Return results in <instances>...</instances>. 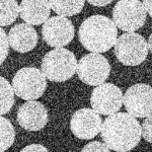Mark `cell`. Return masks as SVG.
Instances as JSON below:
<instances>
[{
    "mask_svg": "<svg viewBox=\"0 0 152 152\" xmlns=\"http://www.w3.org/2000/svg\"><path fill=\"white\" fill-rule=\"evenodd\" d=\"M76 71L83 83L96 86L107 79L111 72V65L102 54L90 53L80 59Z\"/></svg>",
    "mask_w": 152,
    "mask_h": 152,
    "instance_id": "52a82bcc",
    "label": "cell"
},
{
    "mask_svg": "<svg viewBox=\"0 0 152 152\" xmlns=\"http://www.w3.org/2000/svg\"><path fill=\"white\" fill-rule=\"evenodd\" d=\"M15 139V132L12 124L0 115V152L10 148Z\"/></svg>",
    "mask_w": 152,
    "mask_h": 152,
    "instance_id": "ac0fdd59",
    "label": "cell"
},
{
    "mask_svg": "<svg viewBox=\"0 0 152 152\" xmlns=\"http://www.w3.org/2000/svg\"><path fill=\"white\" fill-rule=\"evenodd\" d=\"M113 18L117 28L131 33L144 26L146 11L140 0H120L113 9Z\"/></svg>",
    "mask_w": 152,
    "mask_h": 152,
    "instance_id": "8992f818",
    "label": "cell"
},
{
    "mask_svg": "<svg viewBox=\"0 0 152 152\" xmlns=\"http://www.w3.org/2000/svg\"><path fill=\"white\" fill-rule=\"evenodd\" d=\"M9 46L18 53H28L38 44V34L33 26L18 23L12 26L8 33Z\"/></svg>",
    "mask_w": 152,
    "mask_h": 152,
    "instance_id": "4fadbf2b",
    "label": "cell"
},
{
    "mask_svg": "<svg viewBox=\"0 0 152 152\" xmlns=\"http://www.w3.org/2000/svg\"><path fill=\"white\" fill-rule=\"evenodd\" d=\"M90 104L99 114L110 116L119 112L123 105V92L113 83L96 85L90 97Z\"/></svg>",
    "mask_w": 152,
    "mask_h": 152,
    "instance_id": "9c48e42d",
    "label": "cell"
},
{
    "mask_svg": "<svg viewBox=\"0 0 152 152\" xmlns=\"http://www.w3.org/2000/svg\"><path fill=\"white\" fill-rule=\"evenodd\" d=\"M81 151L83 152H87V151H94V152H109L111 151V149L109 148L104 143H102L99 141H92L89 142L87 145H85L81 149Z\"/></svg>",
    "mask_w": 152,
    "mask_h": 152,
    "instance_id": "44dd1931",
    "label": "cell"
},
{
    "mask_svg": "<svg viewBox=\"0 0 152 152\" xmlns=\"http://www.w3.org/2000/svg\"><path fill=\"white\" fill-rule=\"evenodd\" d=\"M14 104V91L4 77L0 76V115H4L11 110Z\"/></svg>",
    "mask_w": 152,
    "mask_h": 152,
    "instance_id": "e0dca14e",
    "label": "cell"
},
{
    "mask_svg": "<svg viewBox=\"0 0 152 152\" xmlns=\"http://www.w3.org/2000/svg\"><path fill=\"white\" fill-rule=\"evenodd\" d=\"M86 1L94 6L102 7V6H105V5H107V4H110L113 0H86Z\"/></svg>",
    "mask_w": 152,
    "mask_h": 152,
    "instance_id": "603a6c76",
    "label": "cell"
},
{
    "mask_svg": "<svg viewBox=\"0 0 152 152\" xmlns=\"http://www.w3.org/2000/svg\"><path fill=\"white\" fill-rule=\"evenodd\" d=\"M81 45L92 53H104L114 47L118 38V28L104 15H92L83 20L78 31Z\"/></svg>",
    "mask_w": 152,
    "mask_h": 152,
    "instance_id": "7a4b0ae2",
    "label": "cell"
},
{
    "mask_svg": "<svg viewBox=\"0 0 152 152\" xmlns=\"http://www.w3.org/2000/svg\"><path fill=\"white\" fill-rule=\"evenodd\" d=\"M19 5L16 0H0V26H6L16 20Z\"/></svg>",
    "mask_w": 152,
    "mask_h": 152,
    "instance_id": "2e32d148",
    "label": "cell"
},
{
    "mask_svg": "<svg viewBox=\"0 0 152 152\" xmlns=\"http://www.w3.org/2000/svg\"><path fill=\"white\" fill-rule=\"evenodd\" d=\"M147 45H148V51L151 52L152 51V37L149 36V39H148V42H147Z\"/></svg>",
    "mask_w": 152,
    "mask_h": 152,
    "instance_id": "d4e9b609",
    "label": "cell"
},
{
    "mask_svg": "<svg viewBox=\"0 0 152 152\" xmlns=\"http://www.w3.org/2000/svg\"><path fill=\"white\" fill-rule=\"evenodd\" d=\"M47 87L46 76L36 67L19 69L12 79L14 94L24 100H36L44 94Z\"/></svg>",
    "mask_w": 152,
    "mask_h": 152,
    "instance_id": "277c9868",
    "label": "cell"
},
{
    "mask_svg": "<svg viewBox=\"0 0 152 152\" xmlns=\"http://www.w3.org/2000/svg\"><path fill=\"white\" fill-rule=\"evenodd\" d=\"M50 13L48 0H23L19 4V15L28 24L40 26L47 20Z\"/></svg>",
    "mask_w": 152,
    "mask_h": 152,
    "instance_id": "5bb4252c",
    "label": "cell"
},
{
    "mask_svg": "<svg viewBox=\"0 0 152 152\" xmlns=\"http://www.w3.org/2000/svg\"><path fill=\"white\" fill-rule=\"evenodd\" d=\"M23 152H48V149L41 144H31L21 149Z\"/></svg>",
    "mask_w": 152,
    "mask_h": 152,
    "instance_id": "7402d4cb",
    "label": "cell"
},
{
    "mask_svg": "<svg viewBox=\"0 0 152 152\" xmlns=\"http://www.w3.org/2000/svg\"><path fill=\"white\" fill-rule=\"evenodd\" d=\"M48 120V110L37 100H28L19 107L18 111L19 126L26 131H40L47 125Z\"/></svg>",
    "mask_w": 152,
    "mask_h": 152,
    "instance_id": "7c38bea8",
    "label": "cell"
},
{
    "mask_svg": "<svg viewBox=\"0 0 152 152\" xmlns=\"http://www.w3.org/2000/svg\"><path fill=\"white\" fill-rule=\"evenodd\" d=\"M41 67L42 72L50 81L64 82L75 74L77 60L71 51L57 48L44 56Z\"/></svg>",
    "mask_w": 152,
    "mask_h": 152,
    "instance_id": "3957f363",
    "label": "cell"
},
{
    "mask_svg": "<svg viewBox=\"0 0 152 152\" xmlns=\"http://www.w3.org/2000/svg\"><path fill=\"white\" fill-rule=\"evenodd\" d=\"M148 53L147 41L133 31L123 34L115 43V55L123 65H140L146 60Z\"/></svg>",
    "mask_w": 152,
    "mask_h": 152,
    "instance_id": "5b68a950",
    "label": "cell"
},
{
    "mask_svg": "<svg viewBox=\"0 0 152 152\" xmlns=\"http://www.w3.org/2000/svg\"><path fill=\"white\" fill-rule=\"evenodd\" d=\"M49 3L58 15L73 16L82 10L85 0H49Z\"/></svg>",
    "mask_w": 152,
    "mask_h": 152,
    "instance_id": "9a60e30c",
    "label": "cell"
},
{
    "mask_svg": "<svg viewBox=\"0 0 152 152\" xmlns=\"http://www.w3.org/2000/svg\"><path fill=\"white\" fill-rule=\"evenodd\" d=\"M128 114L135 118H146L152 114V88L145 83L134 84L123 95Z\"/></svg>",
    "mask_w": 152,
    "mask_h": 152,
    "instance_id": "30bf717a",
    "label": "cell"
},
{
    "mask_svg": "<svg viewBox=\"0 0 152 152\" xmlns=\"http://www.w3.org/2000/svg\"><path fill=\"white\" fill-rule=\"evenodd\" d=\"M9 43L5 31L0 28V65L5 61L6 57L8 56Z\"/></svg>",
    "mask_w": 152,
    "mask_h": 152,
    "instance_id": "d6986e66",
    "label": "cell"
},
{
    "mask_svg": "<svg viewBox=\"0 0 152 152\" xmlns=\"http://www.w3.org/2000/svg\"><path fill=\"white\" fill-rule=\"evenodd\" d=\"M142 5H143L144 9L149 15H152V5H151V0H142Z\"/></svg>",
    "mask_w": 152,
    "mask_h": 152,
    "instance_id": "cb8c5ba5",
    "label": "cell"
},
{
    "mask_svg": "<svg viewBox=\"0 0 152 152\" xmlns=\"http://www.w3.org/2000/svg\"><path fill=\"white\" fill-rule=\"evenodd\" d=\"M141 136L145 139V141L151 143L152 142V116L149 115L143 121L141 126Z\"/></svg>",
    "mask_w": 152,
    "mask_h": 152,
    "instance_id": "ffe728a7",
    "label": "cell"
},
{
    "mask_svg": "<svg viewBox=\"0 0 152 152\" xmlns=\"http://www.w3.org/2000/svg\"><path fill=\"white\" fill-rule=\"evenodd\" d=\"M100 133L104 144L111 150L127 152L140 142L141 125L128 113H115L102 124Z\"/></svg>",
    "mask_w": 152,
    "mask_h": 152,
    "instance_id": "6da1fadb",
    "label": "cell"
},
{
    "mask_svg": "<svg viewBox=\"0 0 152 152\" xmlns=\"http://www.w3.org/2000/svg\"><path fill=\"white\" fill-rule=\"evenodd\" d=\"M74 35V26L65 16H53L47 19L42 26L43 40L50 47H65L73 40Z\"/></svg>",
    "mask_w": 152,
    "mask_h": 152,
    "instance_id": "ba28073f",
    "label": "cell"
},
{
    "mask_svg": "<svg viewBox=\"0 0 152 152\" xmlns=\"http://www.w3.org/2000/svg\"><path fill=\"white\" fill-rule=\"evenodd\" d=\"M102 118L94 109H81L73 114L70 122V129L78 139L89 140L97 136L102 129Z\"/></svg>",
    "mask_w": 152,
    "mask_h": 152,
    "instance_id": "8fae6325",
    "label": "cell"
}]
</instances>
